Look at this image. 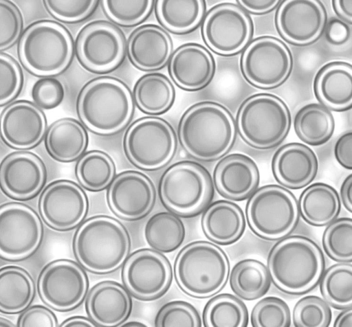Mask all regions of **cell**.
<instances>
[{
    "label": "cell",
    "mask_w": 352,
    "mask_h": 327,
    "mask_svg": "<svg viewBox=\"0 0 352 327\" xmlns=\"http://www.w3.org/2000/svg\"><path fill=\"white\" fill-rule=\"evenodd\" d=\"M179 142L186 153L201 161L220 159L236 138L234 117L221 103L201 101L188 107L178 124Z\"/></svg>",
    "instance_id": "1"
},
{
    "label": "cell",
    "mask_w": 352,
    "mask_h": 327,
    "mask_svg": "<svg viewBox=\"0 0 352 327\" xmlns=\"http://www.w3.org/2000/svg\"><path fill=\"white\" fill-rule=\"evenodd\" d=\"M267 268L271 282L281 292L305 295L314 289L325 270L324 255L312 239L302 235L287 236L269 251Z\"/></svg>",
    "instance_id": "2"
},
{
    "label": "cell",
    "mask_w": 352,
    "mask_h": 327,
    "mask_svg": "<svg viewBox=\"0 0 352 327\" xmlns=\"http://www.w3.org/2000/svg\"><path fill=\"white\" fill-rule=\"evenodd\" d=\"M134 111L131 91L116 77L94 78L83 85L77 96L76 112L80 122L97 135L119 133L128 125Z\"/></svg>",
    "instance_id": "3"
},
{
    "label": "cell",
    "mask_w": 352,
    "mask_h": 327,
    "mask_svg": "<svg viewBox=\"0 0 352 327\" xmlns=\"http://www.w3.org/2000/svg\"><path fill=\"white\" fill-rule=\"evenodd\" d=\"M129 233L118 220L107 215L94 216L76 229L72 250L78 263L98 275L118 270L129 255Z\"/></svg>",
    "instance_id": "4"
},
{
    "label": "cell",
    "mask_w": 352,
    "mask_h": 327,
    "mask_svg": "<svg viewBox=\"0 0 352 327\" xmlns=\"http://www.w3.org/2000/svg\"><path fill=\"white\" fill-rule=\"evenodd\" d=\"M174 277L178 287L197 299L210 297L226 285L230 264L228 255L217 245L196 240L186 245L174 262Z\"/></svg>",
    "instance_id": "5"
},
{
    "label": "cell",
    "mask_w": 352,
    "mask_h": 327,
    "mask_svg": "<svg viewBox=\"0 0 352 327\" xmlns=\"http://www.w3.org/2000/svg\"><path fill=\"white\" fill-rule=\"evenodd\" d=\"M18 56L32 74L53 77L65 71L74 56V41L69 30L52 20L29 25L18 42Z\"/></svg>",
    "instance_id": "6"
},
{
    "label": "cell",
    "mask_w": 352,
    "mask_h": 327,
    "mask_svg": "<svg viewBox=\"0 0 352 327\" xmlns=\"http://www.w3.org/2000/svg\"><path fill=\"white\" fill-rule=\"evenodd\" d=\"M236 126L243 141L258 150L272 149L287 136L292 124L289 109L278 96L259 93L240 104Z\"/></svg>",
    "instance_id": "7"
},
{
    "label": "cell",
    "mask_w": 352,
    "mask_h": 327,
    "mask_svg": "<svg viewBox=\"0 0 352 327\" xmlns=\"http://www.w3.org/2000/svg\"><path fill=\"white\" fill-rule=\"evenodd\" d=\"M162 204L170 212L182 217L201 213L211 203L214 187L211 174L202 164L182 160L170 165L158 184Z\"/></svg>",
    "instance_id": "8"
},
{
    "label": "cell",
    "mask_w": 352,
    "mask_h": 327,
    "mask_svg": "<svg viewBox=\"0 0 352 327\" xmlns=\"http://www.w3.org/2000/svg\"><path fill=\"white\" fill-rule=\"evenodd\" d=\"M245 219L257 237L275 241L289 236L296 228L300 213L295 195L279 185L258 188L245 205Z\"/></svg>",
    "instance_id": "9"
},
{
    "label": "cell",
    "mask_w": 352,
    "mask_h": 327,
    "mask_svg": "<svg viewBox=\"0 0 352 327\" xmlns=\"http://www.w3.org/2000/svg\"><path fill=\"white\" fill-rule=\"evenodd\" d=\"M123 149L136 168L155 171L166 166L175 156L177 137L171 124L155 116L137 119L125 131Z\"/></svg>",
    "instance_id": "10"
},
{
    "label": "cell",
    "mask_w": 352,
    "mask_h": 327,
    "mask_svg": "<svg viewBox=\"0 0 352 327\" xmlns=\"http://www.w3.org/2000/svg\"><path fill=\"white\" fill-rule=\"evenodd\" d=\"M74 52L87 71L106 74L117 69L126 55V39L122 30L106 20H94L78 32Z\"/></svg>",
    "instance_id": "11"
},
{
    "label": "cell",
    "mask_w": 352,
    "mask_h": 327,
    "mask_svg": "<svg viewBox=\"0 0 352 327\" xmlns=\"http://www.w3.org/2000/svg\"><path fill=\"white\" fill-rule=\"evenodd\" d=\"M244 79L260 89H273L289 78L293 57L287 45L272 36H261L251 41L240 58Z\"/></svg>",
    "instance_id": "12"
},
{
    "label": "cell",
    "mask_w": 352,
    "mask_h": 327,
    "mask_svg": "<svg viewBox=\"0 0 352 327\" xmlns=\"http://www.w3.org/2000/svg\"><path fill=\"white\" fill-rule=\"evenodd\" d=\"M205 45L214 53L232 56L243 50L254 34L252 17L238 4L218 3L205 14L201 23Z\"/></svg>",
    "instance_id": "13"
},
{
    "label": "cell",
    "mask_w": 352,
    "mask_h": 327,
    "mask_svg": "<svg viewBox=\"0 0 352 327\" xmlns=\"http://www.w3.org/2000/svg\"><path fill=\"white\" fill-rule=\"evenodd\" d=\"M43 234L41 219L31 207L19 202L0 205V258H30L41 246Z\"/></svg>",
    "instance_id": "14"
},
{
    "label": "cell",
    "mask_w": 352,
    "mask_h": 327,
    "mask_svg": "<svg viewBox=\"0 0 352 327\" xmlns=\"http://www.w3.org/2000/svg\"><path fill=\"white\" fill-rule=\"evenodd\" d=\"M89 287L85 269L69 259L47 263L38 278L37 289L41 300L59 312L72 311L85 300Z\"/></svg>",
    "instance_id": "15"
},
{
    "label": "cell",
    "mask_w": 352,
    "mask_h": 327,
    "mask_svg": "<svg viewBox=\"0 0 352 327\" xmlns=\"http://www.w3.org/2000/svg\"><path fill=\"white\" fill-rule=\"evenodd\" d=\"M124 286L136 299L151 301L163 296L173 281L168 259L153 249L142 248L128 256L122 264Z\"/></svg>",
    "instance_id": "16"
},
{
    "label": "cell",
    "mask_w": 352,
    "mask_h": 327,
    "mask_svg": "<svg viewBox=\"0 0 352 327\" xmlns=\"http://www.w3.org/2000/svg\"><path fill=\"white\" fill-rule=\"evenodd\" d=\"M89 199L76 182L58 179L49 183L41 192L38 210L44 223L58 232L78 227L89 211Z\"/></svg>",
    "instance_id": "17"
},
{
    "label": "cell",
    "mask_w": 352,
    "mask_h": 327,
    "mask_svg": "<svg viewBox=\"0 0 352 327\" xmlns=\"http://www.w3.org/2000/svg\"><path fill=\"white\" fill-rule=\"evenodd\" d=\"M327 22L326 8L318 0H285L276 8L275 25L287 43L298 46L316 42Z\"/></svg>",
    "instance_id": "18"
},
{
    "label": "cell",
    "mask_w": 352,
    "mask_h": 327,
    "mask_svg": "<svg viewBox=\"0 0 352 327\" xmlns=\"http://www.w3.org/2000/svg\"><path fill=\"white\" fill-rule=\"evenodd\" d=\"M107 201L118 218L138 221L153 209L156 191L148 176L137 170H126L116 174L108 186Z\"/></svg>",
    "instance_id": "19"
},
{
    "label": "cell",
    "mask_w": 352,
    "mask_h": 327,
    "mask_svg": "<svg viewBox=\"0 0 352 327\" xmlns=\"http://www.w3.org/2000/svg\"><path fill=\"white\" fill-rule=\"evenodd\" d=\"M47 179L44 162L36 154L18 150L0 162V190L8 197L27 201L43 188Z\"/></svg>",
    "instance_id": "20"
},
{
    "label": "cell",
    "mask_w": 352,
    "mask_h": 327,
    "mask_svg": "<svg viewBox=\"0 0 352 327\" xmlns=\"http://www.w3.org/2000/svg\"><path fill=\"white\" fill-rule=\"evenodd\" d=\"M47 131L44 112L26 100L12 102L0 115V136L13 149L26 150L38 146Z\"/></svg>",
    "instance_id": "21"
},
{
    "label": "cell",
    "mask_w": 352,
    "mask_h": 327,
    "mask_svg": "<svg viewBox=\"0 0 352 327\" xmlns=\"http://www.w3.org/2000/svg\"><path fill=\"white\" fill-rule=\"evenodd\" d=\"M172 81L180 89L197 91L206 87L216 71V62L210 51L197 43L179 46L168 63Z\"/></svg>",
    "instance_id": "22"
},
{
    "label": "cell",
    "mask_w": 352,
    "mask_h": 327,
    "mask_svg": "<svg viewBox=\"0 0 352 327\" xmlns=\"http://www.w3.org/2000/svg\"><path fill=\"white\" fill-rule=\"evenodd\" d=\"M212 181L221 196L232 201H242L258 188V166L251 157L244 153H230L216 164Z\"/></svg>",
    "instance_id": "23"
},
{
    "label": "cell",
    "mask_w": 352,
    "mask_h": 327,
    "mask_svg": "<svg viewBox=\"0 0 352 327\" xmlns=\"http://www.w3.org/2000/svg\"><path fill=\"white\" fill-rule=\"evenodd\" d=\"M274 178L280 185L291 190L307 187L316 179L319 161L307 145L290 142L279 147L271 161Z\"/></svg>",
    "instance_id": "24"
},
{
    "label": "cell",
    "mask_w": 352,
    "mask_h": 327,
    "mask_svg": "<svg viewBox=\"0 0 352 327\" xmlns=\"http://www.w3.org/2000/svg\"><path fill=\"white\" fill-rule=\"evenodd\" d=\"M85 308L96 326H121L131 313L133 302L129 292L121 284L104 280L88 291Z\"/></svg>",
    "instance_id": "25"
},
{
    "label": "cell",
    "mask_w": 352,
    "mask_h": 327,
    "mask_svg": "<svg viewBox=\"0 0 352 327\" xmlns=\"http://www.w3.org/2000/svg\"><path fill=\"white\" fill-rule=\"evenodd\" d=\"M173 51L170 36L155 24L135 28L126 41V55L130 63L142 71L153 72L164 68Z\"/></svg>",
    "instance_id": "26"
},
{
    "label": "cell",
    "mask_w": 352,
    "mask_h": 327,
    "mask_svg": "<svg viewBox=\"0 0 352 327\" xmlns=\"http://www.w3.org/2000/svg\"><path fill=\"white\" fill-rule=\"evenodd\" d=\"M313 90L320 104L330 111L343 112L352 106V65L333 60L322 65L315 75Z\"/></svg>",
    "instance_id": "27"
},
{
    "label": "cell",
    "mask_w": 352,
    "mask_h": 327,
    "mask_svg": "<svg viewBox=\"0 0 352 327\" xmlns=\"http://www.w3.org/2000/svg\"><path fill=\"white\" fill-rule=\"evenodd\" d=\"M245 216L241 207L229 200L210 203L203 211L201 226L212 243L228 246L239 241L246 229Z\"/></svg>",
    "instance_id": "28"
},
{
    "label": "cell",
    "mask_w": 352,
    "mask_h": 327,
    "mask_svg": "<svg viewBox=\"0 0 352 327\" xmlns=\"http://www.w3.org/2000/svg\"><path fill=\"white\" fill-rule=\"evenodd\" d=\"M47 154L55 161L70 163L78 160L86 151L89 135L78 120L64 117L53 122L44 136Z\"/></svg>",
    "instance_id": "29"
},
{
    "label": "cell",
    "mask_w": 352,
    "mask_h": 327,
    "mask_svg": "<svg viewBox=\"0 0 352 327\" xmlns=\"http://www.w3.org/2000/svg\"><path fill=\"white\" fill-rule=\"evenodd\" d=\"M300 216L314 227H324L338 218L341 202L338 191L324 182L309 184L298 201Z\"/></svg>",
    "instance_id": "30"
},
{
    "label": "cell",
    "mask_w": 352,
    "mask_h": 327,
    "mask_svg": "<svg viewBox=\"0 0 352 327\" xmlns=\"http://www.w3.org/2000/svg\"><path fill=\"white\" fill-rule=\"evenodd\" d=\"M153 9L163 29L175 34H186L201 25L206 3L204 0H157Z\"/></svg>",
    "instance_id": "31"
},
{
    "label": "cell",
    "mask_w": 352,
    "mask_h": 327,
    "mask_svg": "<svg viewBox=\"0 0 352 327\" xmlns=\"http://www.w3.org/2000/svg\"><path fill=\"white\" fill-rule=\"evenodd\" d=\"M132 95L138 109L151 116L166 113L175 100L173 84L166 75L159 72H150L139 78Z\"/></svg>",
    "instance_id": "32"
},
{
    "label": "cell",
    "mask_w": 352,
    "mask_h": 327,
    "mask_svg": "<svg viewBox=\"0 0 352 327\" xmlns=\"http://www.w3.org/2000/svg\"><path fill=\"white\" fill-rule=\"evenodd\" d=\"M34 296V282L28 271L16 265L0 268L1 313H21L30 306Z\"/></svg>",
    "instance_id": "33"
},
{
    "label": "cell",
    "mask_w": 352,
    "mask_h": 327,
    "mask_svg": "<svg viewBox=\"0 0 352 327\" xmlns=\"http://www.w3.org/2000/svg\"><path fill=\"white\" fill-rule=\"evenodd\" d=\"M293 125L297 137L311 146L327 143L336 128L331 111L320 103H309L302 106L294 116Z\"/></svg>",
    "instance_id": "34"
},
{
    "label": "cell",
    "mask_w": 352,
    "mask_h": 327,
    "mask_svg": "<svg viewBox=\"0 0 352 327\" xmlns=\"http://www.w3.org/2000/svg\"><path fill=\"white\" fill-rule=\"evenodd\" d=\"M228 280L232 291L245 301L256 300L264 296L272 282L267 267L254 258L237 262L230 271Z\"/></svg>",
    "instance_id": "35"
},
{
    "label": "cell",
    "mask_w": 352,
    "mask_h": 327,
    "mask_svg": "<svg viewBox=\"0 0 352 327\" xmlns=\"http://www.w3.org/2000/svg\"><path fill=\"white\" fill-rule=\"evenodd\" d=\"M144 236L151 249L162 253H171L184 243L186 228L183 221L175 214L160 212L146 221Z\"/></svg>",
    "instance_id": "36"
},
{
    "label": "cell",
    "mask_w": 352,
    "mask_h": 327,
    "mask_svg": "<svg viewBox=\"0 0 352 327\" xmlns=\"http://www.w3.org/2000/svg\"><path fill=\"white\" fill-rule=\"evenodd\" d=\"M248 323L245 304L229 293L212 296L203 310L202 324L205 327H246Z\"/></svg>",
    "instance_id": "37"
},
{
    "label": "cell",
    "mask_w": 352,
    "mask_h": 327,
    "mask_svg": "<svg viewBox=\"0 0 352 327\" xmlns=\"http://www.w3.org/2000/svg\"><path fill=\"white\" fill-rule=\"evenodd\" d=\"M116 165L105 152L91 150L85 153L75 166L76 177L85 190L97 192L107 188L116 176Z\"/></svg>",
    "instance_id": "38"
},
{
    "label": "cell",
    "mask_w": 352,
    "mask_h": 327,
    "mask_svg": "<svg viewBox=\"0 0 352 327\" xmlns=\"http://www.w3.org/2000/svg\"><path fill=\"white\" fill-rule=\"evenodd\" d=\"M322 298L333 308L352 307V264L338 262L324 271L319 282Z\"/></svg>",
    "instance_id": "39"
},
{
    "label": "cell",
    "mask_w": 352,
    "mask_h": 327,
    "mask_svg": "<svg viewBox=\"0 0 352 327\" xmlns=\"http://www.w3.org/2000/svg\"><path fill=\"white\" fill-rule=\"evenodd\" d=\"M322 245L325 253L336 262H352V219L342 217L327 225Z\"/></svg>",
    "instance_id": "40"
},
{
    "label": "cell",
    "mask_w": 352,
    "mask_h": 327,
    "mask_svg": "<svg viewBox=\"0 0 352 327\" xmlns=\"http://www.w3.org/2000/svg\"><path fill=\"white\" fill-rule=\"evenodd\" d=\"M152 0H104L102 7L107 17L116 25L137 26L150 16L154 8Z\"/></svg>",
    "instance_id": "41"
},
{
    "label": "cell",
    "mask_w": 352,
    "mask_h": 327,
    "mask_svg": "<svg viewBox=\"0 0 352 327\" xmlns=\"http://www.w3.org/2000/svg\"><path fill=\"white\" fill-rule=\"evenodd\" d=\"M292 317L295 327H328L331 323L332 311L323 298L309 295L297 301Z\"/></svg>",
    "instance_id": "42"
},
{
    "label": "cell",
    "mask_w": 352,
    "mask_h": 327,
    "mask_svg": "<svg viewBox=\"0 0 352 327\" xmlns=\"http://www.w3.org/2000/svg\"><path fill=\"white\" fill-rule=\"evenodd\" d=\"M250 323L253 327H289L291 311L285 300L267 296L257 302L252 309Z\"/></svg>",
    "instance_id": "43"
},
{
    "label": "cell",
    "mask_w": 352,
    "mask_h": 327,
    "mask_svg": "<svg viewBox=\"0 0 352 327\" xmlns=\"http://www.w3.org/2000/svg\"><path fill=\"white\" fill-rule=\"evenodd\" d=\"M156 327H201L202 320L197 309L184 300H173L164 304L155 318Z\"/></svg>",
    "instance_id": "44"
},
{
    "label": "cell",
    "mask_w": 352,
    "mask_h": 327,
    "mask_svg": "<svg viewBox=\"0 0 352 327\" xmlns=\"http://www.w3.org/2000/svg\"><path fill=\"white\" fill-rule=\"evenodd\" d=\"M100 1L47 0L43 5L54 19L66 23H77L89 18L96 10Z\"/></svg>",
    "instance_id": "45"
},
{
    "label": "cell",
    "mask_w": 352,
    "mask_h": 327,
    "mask_svg": "<svg viewBox=\"0 0 352 327\" xmlns=\"http://www.w3.org/2000/svg\"><path fill=\"white\" fill-rule=\"evenodd\" d=\"M23 84L20 65L10 55L0 52V106L12 102L19 95Z\"/></svg>",
    "instance_id": "46"
},
{
    "label": "cell",
    "mask_w": 352,
    "mask_h": 327,
    "mask_svg": "<svg viewBox=\"0 0 352 327\" xmlns=\"http://www.w3.org/2000/svg\"><path fill=\"white\" fill-rule=\"evenodd\" d=\"M23 28V16L18 6L11 1L0 0V52L19 41Z\"/></svg>",
    "instance_id": "47"
},
{
    "label": "cell",
    "mask_w": 352,
    "mask_h": 327,
    "mask_svg": "<svg viewBox=\"0 0 352 327\" xmlns=\"http://www.w3.org/2000/svg\"><path fill=\"white\" fill-rule=\"evenodd\" d=\"M65 90L63 84L54 77H44L32 86L33 102L41 109L50 110L58 106L63 101Z\"/></svg>",
    "instance_id": "48"
},
{
    "label": "cell",
    "mask_w": 352,
    "mask_h": 327,
    "mask_svg": "<svg viewBox=\"0 0 352 327\" xmlns=\"http://www.w3.org/2000/svg\"><path fill=\"white\" fill-rule=\"evenodd\" d=\"M58 322L56 315L43 305L28 306L19 315L16 326L19 327H56Z\"/></svg>",
    "instance_id": "49"
},
{
    "label": "cell",
    "mask_w": 352,
    "mask_h": 327,
    "mask_svg": "<svg viewBox=\"0 0 352 327\" xmlns=\"http://www.w3.org/2000/svg\"><path fill=\"white\" fill-rule=\"evenodd\" d=\"M324 32L327 42L335 46L344 45L351 36L350 26L336 17L327 21Z\"/></svg>",
    "instance_id": "50"
},
{
    "label": "cell",
    "mask_w": 352,
    "mask_h": 327,
    "mask_svg": "<svg viewBox=\"0 0 352 327\" xmlns=\"http://www.w3.org/2000/svg\"><path fill=\"white\" fill-rule=\"evenodd\" d=\"M334 156L338 163L346 170H352V132L342 134L334 146Z\"/></svg>",
    "instance_id": "51"
},
{
    "label": "cell",
    "mask_w": 352,
    "mask_h": 327,
    "mask_svg": "<svg viewBox=\"0 0 352 327\" xmlns=\"http://www.w3.org/2000/svg\"><path fill=\"white\" fill-rule=\"evenodd\" d=\"M281 1L278 0H238L236 2L248 14H265L276 9Z\"/></svg>",
    "instance_id": "52"
},
{
    "label": "cell",
    "mask_w": 352,
    "mask_h": 327,
    "mask_svg": "<svg viewBox=\"0 0 352 327\" xmlns=\"http://www.w3.org/2000/svg\"><path fill=\"white\" fill-rule=\"evenodd\" d=\"M331 5L338 19L351 25L352 24V0H333L331 1Z\"/></svg>",
    "instance_id": "53"
},
{
    "label": "cell",
    "mask_w": 352,
    "mask_h": 327,
    "mask_svg": "<svg viewBox=\"0 0 352 327\" xmlns=\"http://www.w3.org/2000/svg\"><path fill=\"white\" fill-rule=\"evenodd\" d=\"M340 199L344 207L352 212V173H350L343 180L340 189Z\"/></svg>",
    "instance_id": "54"
},
{
    "label": "cell",
    "mask_w": 352,
    "mask_h": 327,
    "mask_svg": "<svg viewBox=\"0 0 352 327\" xmlns=\"http://www.w3.org/2000/svg\"><path fill=\"white\" fill-rule=\"evenodd\" d=\"M60 327H96V324L89 318L75 315L65 319L59 325Z\"/></svg>",
    "instance_id": "55"
},
{
    "label": "cell",
    "mask_w": 352,
    "mask_h": 327,
    "mask_svg": "<svg viewBox=\"0 0 352 327\" xmlns=\"http://www.w3.org/2000/svg\"><path fill=\"white\" fill-rule=\"evenodd\" d=\"M334 327H352V308L343 309L336 317Z\"/></svg>",
    "instance_id": "56"
},
{
    "label": "cell",
    "mask_w": 352,
    "mask_h": 327,
    "mask_svg": "<svg viewBox=\"0 0 352 327\" xmlns=\"http://www.w3.org/2000/svg\"><path fill=\"white\" fill-rule=\"evenodd\" d=\"M16 326L11 320L0 316V327H14Z\"/></svg>",
    "instance_id": "57"
},
{
    "label": "cell",
    "mask_w": 352,
    "mask_h": 327,
    "mask_svg": "<svg viewBox=\"0 0 352 327\" xmlns=\"http://www.w3.org/2000/svg\"><path fill=\"white\" fill-rule=\"evenodd\" d=\"M121 326H130V327H145L146 325L142 322L137 321H131L129 322H124Z\"/></svg>",
    "instance_id": "58"
}]
</instances>
